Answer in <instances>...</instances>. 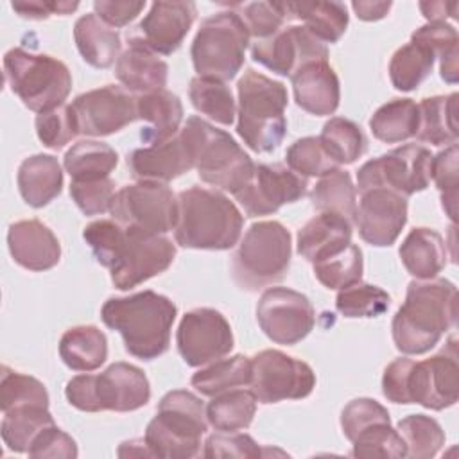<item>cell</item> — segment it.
Here are the masks:
<instances>
[{"instance_id":"1","label":"cell","mask_w":459,"mask_h":459,"mask_svg":"<svg viewBox=\"0 0 459 459\" xmlns=\"http://www.w3.org/2000/svg\"><path fill=\"white\" fill-rule=\"evenodd\" d=\"M455 323V285L445 278L412 280L391 323L393 341L403 355H421L430 351Z\"/></svg>"},{"instance_id":"2","label":"cell","mask_w":459,"mask_h":459,"mask_svg":"<svg viewBox=\"0 0 459 459\" xmlns=\"http://www.w3.org/2000/svg\"><path fill=\"white\" fill-rule=\"evenodd\" d=\"M382 393L393 403H418L432 411L455 405L459 398V353L452 335L445 348L425 360L394 359L382 375Z\"/></svg>"},{"instance_id":"3","label":"cell","mask_w":459,"mask_h":459,"mask_svg":"<svg viewBox=\"0 0 459 459\" xmlns=\"http://www.w3.org/2000/svg\"><path fill=\"white\" fill-rule=\"evenodd\" d=\"M176 314V305L154 290L109 298L100 308L104 325L117 330L126 351L142 360H154L169 350Z\"/></svg>"},{"instance_id":"4","label":"cell","mask_w":459,"mask_h":459,"mask_svg":"<svg viewBox=\"0 0 459 459\" xmlns=\"http://www.w3.org/2000/svg\"><path fill=\"white\" fill-rule=\"evenodd\" d=\"M242 228L244 215L222 192L194 185L178 194L174 238L181 247L231 249L238 242Z\"/></svg>"},{"instance_id":"5","label":"cell","mask_w":459,"mask_h":459,"mask_svg":"<svg viewBox=\"0 0 459 459\" xmlns=\"http://www.w3.org/2000/svg\"><path fill=\"white\" fill-rule=\"evenodd\" d=\"M237 133L255 152H273L287 133L289 93L283 82L247 68L237 82Z\"/></svg>"},{"instance_id":"6","label":"cell","mask_w":459,"mask_h":459,"mask_svg":"<svg viewBox=\"0 0 459 459\" xmlns=\"http://www.w3.org/2000/svg\"><path fill=\"white\" fill-rule=\"evenodd\" d=\"M206 429L208 420L203 400L186 389H174L160 400L143 439L152 457L188 459L201 452V437Z\"/></svg>"},{"instance_id":"7","label":"cell","mask_w":459,"mask_h":459,"mask_svg":"<svg viewBox=\"0 0 459 459\" xmlns=\"http://www.w3.org/2000/svg\"><path fill=\"white\" fill-rule=\"evenodd\" d=\"M181 133L186 136L199 178L224 192L237 194L251 178L255 163L235 138L192 115Z\"/></svg>"},{"instance_id":"8","label":"cell","mask_w":459,"mask_h":459,"mask_svg":"<svg viewBox=\"0 0 459 459\" xmlns=\"http://www.w3.org/2000/svg\"><path fill=\"white\" fill-rule=\"evenodd\" d=\"M68 403L82 412H131L151 400V384L145 373L129 364L115 362L99 375L82 373L66 382Z\"/></svg>"},{"instance_id":"9","label":"cell","mask_w":459,"mask_h":459,"mask_svg":"<svg viewBox=\"0 0 459 459\" xmlns=\"http://www.w3.org/2000/svg\"><path fill=\"white\" fill-rule=\"evenodd\" d=\"M292 256L289 230L278 221H260L244 233L231 262L235 283L255 292L283 280Z\"/></svg>"},{"instance_id":"10","label":"cell","mask_w":459,"mask_h":459,"mask_svg":"<svg viewBox=\"0 0 459 459\" xmlns=\"http://www.w3.org/2000/svg\"><path fill=\"white\" fill-rule=\"evenodd\" d=\"M4 77L23 106L38 115L63 106L72 90V75L63 61L20 47L5 52Z\"/></svg>"},{"instance_id":"11","label":"cell","mask_w":459,"mask_h":459,"mask_svg":"<svg viewBox=\"0 0 459 459\" xmlns=\"http://www.w3.org/2000/svg\"><path fill=\"white\" fill-rule=\"evenodd\" d=\"M249 30L233 9L215 13L201 22L190 56L197 75L231 81L244 66Z\"/></svg>"},{"instance_id":"12","label":"cell","mask_w":459,"mask_h":459,"mask_svg":"<svg viewBox=\"0 0 459 459\" xmlns=\"http://www.w3.org/2000/svg\"><path fill=\"white\" fill-rule=\"evenodd\" d=\"M109 213L124 228L165 235L178 222V195L167 183L142 179L115 192Z\"/></svg>"},{"instance_id":"13","label":"cell","mask_w":459,"mask_h":459,"mask_svg":"<svg viewBox=\"0 0 459 459\" xmlns=\"http://www.w3.org/2000/svg\"><path fill=\"white\" fill-rule=\"evenodd\" d=\"M432 152L418 143H405L366 161L357 172L359 192L389 188L403 197L421 192L430 183Z\"/></svg>"},{"instance_id":"14","label":"cell","mask_w":459,"mask_h":459,"mask_svg":"<svg viewBox=\"0 0 459 459\" xmlns=\"http://www.w3.org/2000/svg\"><path fill=\"white\" fill-rule=\"evenodd\" d=\"M249 387L262 403L301 400L314 391L316 373L307 362L280 350H262L251 357Z\"/></svg>"},{"instance_id":"15","label":"cell","mask_w":459,"mask_h":459,"mask_svg":"<svg viewBox=\"0 0 459 459\" xmlns=\"http://www.w3.org/2000/svg\"><path fill=\"white\" fill-rule=\"evenodd\" d=\"M256 321L273 342L292 346L312 332L316 310L305 294L289 287H269L256 303Z\"/></svg>"},{"instance_id":"16","label":"cell","mask_w":459,"mask_h":459,"mask_svg":"<svg viewBox=\"0 0 459 459\" xmlns=\"http://www.w3.org/2000/svg\"><path fill=\"white\" fill-rule=\"evenodd\" d=\"M176 344L186 366L203 368L226 357L235 341L228 319L215 308L201 307L181 317Z\"/></svg>"},{"instance_id":"17","label":"cell","mask_w":459,"mask_h":459,"mask_svg":"<svg viewBox=\"0 0 459 459\" xmlns=\"http://www.w3.org/2000/svg\"><path fill=\"white\" fill-rule=\"evenodd\" d=\"M176 258V246L165 235L126 228V242L117 264L109 269L111 281L120 290H129L149 278L167 271Z\"/></svg>"},{"instance_id":"18","label":"cell","mask_w":459,"mask_h":459,"mask_svg":"<svg viewBox=\"0 0 459 459\" xmlns=\"http://www.w3.org/2000/svg\"><path fill=\"white\" fill-rule=\"evenodd\" d=\"M70 108L77 131L84 136H109L138 120L136 97L118 84L84 91L72 100Z\"/></svg>"},{"instance_id":"19","label":"cell","mask_w":459,"mask_h":459,"mask_svg":"<svg viewBox=\"0 0 459 459\" xmlns=\"http://www.w3.org/2000/svg\"><path fill=\"white\" fill-rule=\"evenodd\" d=\"M307 178L280 163H258L249 181L235 194L247 217L271 215L307 195Z\"/></svg>"},{"instance_id":"20","label":"cell","mask_w":459,"mask_h":459,"mask_svg":"<svg viewBox=\"0 0 459 459\" xmlns=\"http://www.w3.org/2000/svg\"><path fill=\"white\" fill-rule=\"evenodd\" d=\"M251 57L271 72L290 77L307 63L328 61V48L307 27L289 25L251 45Z\"/></svg>"},{"instance_id":"21","label":"cell","mask_w":459,"mask_h":459,"mask_svg":"<svg viewBox=\"0 0 459 459\" xmlns=\"http://www.w3.org/2000/svg\"><path fill=\"white\" fill-rule=\"evenodd\" d=\"M353 222L364 242L375 247L391 246L407 222V197L389 188L364 190Z\"/></svg>"},{"instance_id":"22","label":"cell","mask_w":459,"mask_h":459,"mask_svg":"<svg viewBox=\"0 0 459 459\" xmlns=\"http://www.w3.org/2000/svg\"><path fill=\"white\" fill-rule=\"evenodd\" d=\"M197 7L194 2H152L149 13L140 22L142 39L156 54L176 52L195 22Z\"/></svg>"},{"instance_id":"23","label":"cell","mask_w":459,"mask_h":459,"mask_svg":"<svg viewBox=\"0 0 459 459\" xmlns=\"http://www.w3.org/2000/svg\"><path fill=\"white\" fill-rule=\"evenodd\" d=\"M127 167L136 179L172 181L194 169V156L186 136L179 134L161 143H151L149 147L134 149L127 156Z\"/></svg>"},{"instance_id":"24","label":"cell","mask_w":459,"mask_h":459,"mask_svg":"<svg viewBox=\"0 0 459 459\" xmlns=\"http://www.w3.org/2000/svg\"><path fill=\"white\" fill-rule=\"evenodd\" d=\"M7 246L13 260L29 271H48L59 264L61 244L54 231L38 219L9 226Z\"/></svg>"},{"instance_id":"25","label":"cell","mask_w":459,"mask_h":459,"mask_svg":"<svg viewBox=\"0 0 459 459\" xmlns=\"http://www.w3.org/2000/svg\"><path fill=\"white\" fill-rule=\"evenodd\" d=\"M296 104L316 117L333 115L341 100L339 77L328 61L303 65L290 75Z\"/></svg>"},{"instance_id":"26","label":"cell","mask_w":459,"mask_h":459,"mask_svg":"<svg viewBox=\"0 0 459 459\" xmlns=\"http://www.w3.org/2000/svg\"><path fill=\"white\" fill-rule=\"evenodd\" d=\"M115 75L127 91L143 95L165 90L169 65L142 38L133 36L115 65Z\"/></svg>"},{"instance_id":"27","label":"cell","mask_w":459,"mask_h":459,"mask_svg":"<svg viewBox=\"0 0 459 459\" xmlns=\"http://www.w3.org/2000/svg\"><path fill=\"white\" fill-rule=\"evenodd\" d=\"M351 221L342 215L321 212L298 231V253L310 264L341 253L351 244Z\"/></svg>"},{"instance_id":"28","label":"cell","mask_w":459,"mask_h":459,"mask_svg":"<svg viewBox=\"0 0 459 459\" xmlns=\"http://www.w3.org/2000/svg\"><path fill=\"white\" fill-rule=\"evenodd\" d=\"M22 199L32 208H43L63 190V170L56 156L34 154L25 158L16 174Z\"/></svg>"},{"instance_id":"29","label":"cell","mask_w":459,"mask_h":459,"mask_svg":"<svg viewBox=\"0 0 459 459\" xmlns=\"http://www.w3.org/2000/svg\"><path fill=\"white\" fill-rule=\"evenodd\" d=\"M400 260L416 280L436 278L446 265V242L430 228H414L398 249Z\"/></svg>"},{"instance_id":"30","label":"cell","mask_w":459,"mask_h":459,"mask_svg":"<svg viewBox=\"0 0 459 459\" xmlns=\"http://www.w3.org/2000/svg\"><path fill=\"white\" fill-rule=\"evenodd\" d=\"M74 39L82 59L93 68H109L120 57L122 41L118 30L95 13L84 14L75 22Z\"/></svg>"},{"instance_id":"31","label":"cell","mask_w":459,"mask_h":459,"mask_svg":"<svg viewBox=\"0 0 459 459\" xmlns=\"http://www.w3.org/2000/svg\"><path fill=\"white\" fill-rule=\"evenodd\" d=\"M136 115L149 124L142 131V138L151 143H161L176 136L183 120V104L169 90L143 93L136 97Z\"/></svg>"},{"instance_id":"32","label":"cell","mask_w":459,"mask_h":459,"mask_svg":"<svg viewBox=\"0 0 459 459\" xmlns=\"http://www.w3.org/2000/svg\"><path fill=\"white\" fill-rule=\"evenodd\" d=\"M59 357L74 371H95L108 359V339L93 325L68 328L59 341Z\"/></svg>"},{"instance_id":"33","label":"cell","mask_w":459,"mask_h":459,"mask_svg":"<svg viewBox=\"0 0 459 459\" xmlns=\"http://www.w3.org/2000/svg\"><path fill=\"white\" fill-rule=\"evenodd\" d=\"M289 20H301L319 41L337 43L346 32L350 16L341 2H283Z\"/></svg>"},{"instance_id":"34","label":"cell","mask_w":459,"mask_h":459,"mask_svg":"<svg viewBox=\"0 0 459 459\" xmlns=\"http://www.w3.org/2000/svg\"><path fill=\"white\" fill-rule=\"evenodd\" d=\"M457 93L427 97L418 104L420 126L416 138L432 145H452L457 142Z\"/></svg>"},{"instance_id":"35","label":"cell","mask_w":459,"mask_h":459,"mask_svg":"<svg viewBox=\"0 0 459 459\" xmlns=\"http://www.w3.org/2000/svg\"><path fill=\"white\" fill-rule=\"evenodd\" d=\"M118 163L117 151L97 140H81L74 143L63 158L65 170L72 181H91L104 179L115 170Z\"/></svg>"},{"instance_id":"36","label":"cell","mask_w":459,"mask_h":459,"mask_svg":"<svg viewBox=\"0 0 459 459\" xmlns=\"http://www.w3.org/2000/svg\"><path fill=\"white\" fill-rule=\"evenodd\" d=\"M420 109L412 99H393L382 104L369 118L373 136L384 143H398L416 136Z\"/></svg>"},{"instance_id":"37","label":"cell","mask_w":459,"mask_h":459,"mask_svg":"<svg viewBox=\"0 0 459 459\" xmlns=\"http://www.w3.org/2000/svg\"><path fill=\"white\" fill-rule=\"evenodd\" d=\"M308 197L319 213H337L353 222L357 210V188L348 170L333 169L323 174L310 190Z\"/></svg>"},{"instance_id":"38","label":"cell","mask_w":459,"mask_h":459,"mask_svg":"<svg viewBox=\"0 0 459 459\" xmlns=\"http://www.w3.org/2000/svg\"><path fill=\"white\" fill-rule=\"evenodd\" d=\"M251 359L246 355H233L219 359L192 375L190 384L204 396H217L221 393L249 385Z\"/></svg>"},{"instance_id":"39","label":"cell","mask_w":459,"mask_h":459,"mask_svg":"<svg viewBox=\"0 0 459 459\" xmlns=\"http://www.w3.org/2000/svg\"><path fill=\"white\" fill-rule=\"evenodd\" d=\"M256 396L247 389H231L212 396L206 405V420L219 432H237L251 425L256 412Z\"/></svg>"},{"instance_id":"40","label":"cell","mask_w":459,"mask_h":459,"mask_svg":"<svg viewBox=\"0 0 459 459\" xmlns=\"http://www.w3.org/2000/svg\"><path fill=\"white\" fill-rule=\"evenodd\" d=\"M436 56L434 52L420 43L409 41L400 47L389 61V79L398 91L416 90L432 72Z\"/></svg>"},{"instance_id":"41","label":"cell","mask_w":459,"mask_h":459,"mask_svg":"<svg viewBox=\"0 0 459 459\" xmlns=\"http://www.w3.org/2000/svg\"><path fill=\"white\" fill-rule=\"evenodd\" d=\"M412 41L427 45L439 57L441 79L448 84L459 81V36L454 25L446 22H429L411 34Z\"/></svg>"},{"instance_id":"42","label":"cell","mask_w":459,"mask_h":459,"mask_svg":"<svg viewBox=\"0 0 459 459\" xmlns=\"http://www.w3.org/2000/svg\"><path fill=\"white\" fill-rule=\"evenodd\" d=\"M54 423L48 407H20L4 412L0 432L9 450L27 454L34 437Z\"/></svg>"},{"instance_id":"43","label":"cell","mask_w":459,"mask_h":459,"mask_svg":"<svg viewBox=\"0 0 459 459\" xmlns=\"http://www.w3.org/2000/svg\"><path fill=\"white\" fill-rule=\"evenodd\" d=\"M188 97L192 106L203 115H206L210 120L222 126L233 124L237 108H235L233 93L226 86V82L213 77L195 75L190 81Z\"/></svg>"},{"instance_id":"44","label":"cell","mask_w":459,"mask_h":459,"mask_svg":"<svg viewBox=\"0 0 459 459\" xmlns=\"http://www.w3.org/2000/svg\"><path fill=\"white\" fill-rule=\"evenodd\" d=\"M319 140L337 165L355 163L368 149V140L362 129L353 120L342 117H332L323 126Z\"/></svg>"},{"instance_id":"45","label":"cell","mask_w":459,"mask_h":459,"mask_svg":"<svg viewBox=\"0 0 459 459\" xmlns=\"http://www.w3.org/2000/svg\"><path fill=\"white\" fill-rule=\"evenodd\" d=\"M396 430L405 441L407 457L411 459H430L445 445L441 425L427 414H409L402 418Z\"/></svg>"},{"instance_id":"46","label":"cell","mask_w":459,"mask_h":459,"mask_svg":"<svg viewBox=\"0 0 459 459\" xmlns=\"http://www.w3.org/2000/svg\"><path fill=\"white\" fill-rule=\"evenodd\" d=\"M48 393L43 382L30 375L2 366L0 373V409L2 412L20 407H48Z\"/></svg>"},{"instance_id":"47","label":"cell","mask_w":459,"mask_h":459,"mask_svg":"<svg viewBox=\"0 0 459 459\" xmlns=\"http://www.w3.org/2000/svg\"><path fill=\"white\" fill-rule=\"evenodd\" d=\"M364 258L359 246L350 244L341 253L314 264V274L326 289H344L362 280Z\"/></svg>"},{"instance_id":"48","label":"cell","mask_w":459,"mask_h":459,"mask_svg":"<svg viewBox=\"0 0 459 459\" xmlns=\"http://www.w3.org/2000/svg\"><path fill=\"white\" fill-rule=\"evenodd\" d=\"M391 305V296L371 283L357 281L335 296V308L344 317H377Z\"/></svg>"},{"instance_id":"49","label":"cell","mask_w":459,"mask_h":459,"mask_svg":"<svg viewBox=\"0 0 459 459\" xmlns=\"http://www.w3.org/2000/svg\"><path fill=\"white\" fill-rule=\"evenodd\" d=\"M351 443L355 457H407L405 441L391 423H375L357 434Z\"/></svg>"},{"instance_id":"50","label":"cell","mask_w":459,"mask_h":459,"mask_svg":"<svg viewBox=\"0 0 459 459\" xmlns=\"http://www.w3.org/2000/svg\"><path fill=\"white\" fill-rule=\"evenodd\" d=\"M287 167L303 178L317 176L339 169V165L328 156L319 136H305L290 143L285 154Z\"/></svg>"},{"instance_id":"51","label":"cell","mask_w":459,"mask_h":459,"mask_svg":"<svg viewBox=\"0 0 459 459\" xmlns=\"http://www.w3.org/2000/svg\"><path fill=\"white\" fill-rule=\"evenodd\" d=\"M82 238L90 246L95 260L100 265L111 269L117 264L120 251L124 247L126 228L117 221L100 219V221L90 222L84 228Z\"/></svg>"},{"instance_id":"52","label":"cell","mask_w":459,"mask_h":459,"mask_svg":"<svg viewBox=\"0 0 459 459\" xmlns=\"http://www.w3.org/2000/svg\"><path fill=\"white\" fill-rule=\"evenodd\" d=\"M457 158H459L457 143H452L445 151L432 156V163H430V179H434L441 194L443 210L452 219V222H455V206H457V178H459Z\"/></svg>"},{"instance_id":"53","label":"cell","mask_w":459,"mask_h":459,"mask_svg":"<svg viewBox=\"0 0 459 459\" xmlns=\"http://www.w3.org/2000/svg\"><path fill=\"white\" fill-rule=\"evenodd\" d=\"M36 134L39 142L48 149H63L72 138L79 134L75 117L70 106L63 104L56 109L39 113L36 117Z\"/></svg>"},{"instance_id":"54","label":"cell","mask_w":459,"mask_h":459,"mask_svg":"<svg viewBox=\"0 0 459 459\" xmlns=\"http://www.w3.org/2000/svg\"><path fill=\"white\" fill-rule=\"evenodd\" d=\"M238 13V11H237ZM240 18L244 20L249 36L256 39H267L278 30L283 23L289 22L283 2H251L240 5Z\"/></svg>"},{"instance_id":"55","label":"cell","mask_w":459,"mask_h":459,"mask_svg":"<svg viewBox=\"0 0 459 459\" xmlns=\"http://www.w3.org/2000/svg\"><path fill=\"white\" fill-rule=\"evenodd\" d=\"M375 423H391V418L387 409L373 398H355L341 412V429L350 441Z\"/></svg>"},{"instance_id":"56","label":"cell","mask_w":459,"mask_h":459,"mask_svg":"<svg viewBox=\"0 0 459 459\" xmlns=\"http://www.w3.org/2000/svg\"><path fill=\"white\" fill-rule=\"evenodd\" d=\"M70 195L84 215H100L104 212H109L115 195V183L111 178L72 181Z\"/></svg>"},{"instance_id":"57","label":"cell","mask_w":459,"mask_h":459,"mask_svg":"<svg viewBox=\"0 0 459 459\" xmlns=\"http://www.w3.org/2000/svg\"><path fill=\"white\" fill-rule=\"evenodd\" d=\"M203 455L215 457H260L265 455L267 450L262 448L249 434L238 432H217L206 437L203 443Z\"/></svg>"},{"instance_id":"58","label":"cell","mask_w":459,"mask_h":459,"mask_svg":"<svg viewBox=\"0 0 459 459\" xmlns=\"http://www.w3.org/2000/svg\"><path fill=\"white\" fill-rule=\"evenodd\" d=\"M30 457H52V459H74L77 457L75 441L63 432L56 423L43 429L32 441L29 452Z\"/></svg>"},{"instance_id":"59","label":"cell","mask_w":459,"mask_h":459,"mask_svg":"<svg viewBox=\"0 0 459 459\" xmlns=\"http://www.w3.org/2000/svg\"><path fill=\"white\" fill-rule=\"evenodd\" d=\"M145 2L138 0H124V2H108V0H97L93 2V9L95 14L106 22L109 27H124L129 22H133L143 9H145Z\"/></svg>"},{"instance_id":"60","label":"cell","mask_w":459,"mask_h":459,"mask_svg":"<svg viewBox=\"0 0 459 459\" xmlns=\"http://www.w3.org/2000/svg\"><path fill=\"white\" fill-rule=\"evenodd\" d=\"M11 7L22 18L27 20H47L52 14H70L79 7V2H65V0H18L13 2Z\"/></svg>"},{"instance_id":"61","label":"cell","mask_w":459,"mask_h":459,"mask_svg":"<svg viewBox=\"0 0 459 459\" xmlns=\"http://www.w3.org/2000/svg\"><path fill=\"white\" fill-rule=\"evenodd\" d=\"M420 11L429 22H445L455 18L457 2H420Z\"/></svg>"},{"instance_id":"62","label":"cell","mask_w":459,"mask_h":459,"mask_svg":"<svg viewBox=\"0 0 459 459\" xmlns=\"http://www.w3.org/2000/svg\"><path fill=\"white\" fill-rule=\"evenodd\" d=\"M391 5H393L391 2H353L351 4L357 18L364 22H377L385 18Z\"/></svg>"},{"instance_id":"63","label":"cell","mask_w":459,"mask_h":459,"mask_svg":"<svg viewBox=\"0 0 459 459\" xmlns=\"http://www.w3.org/2000/svg\"><path fill=\"white\" fill-rule=\"evenodd\" d=\"M118 457H131V455H149L152 457L145 439H131V441H124L118 446Z\"/></svg>"}]
</instances>
